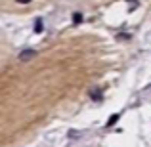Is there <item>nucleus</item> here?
Instances as JSON below:
<instances>
[{
	"label": "nucleus",
	"instance_id": "2",
	"mask_svg": "<svg viewBox=\"0 0 151 147\" xmlns=\"http://www.w3.org/2000/svg\"><path fill=\"white\" fill-rule=\"evenodd\" d=\"M90 96H92L94 101H101V90H100V88L92 90V92H90Z\"/></svg>",
	"mask_w": 151,
	"mask_h": 147
},
{
	"label": "nucleus",
	"instance_id": "1",
	"mask_svg": "<svg viewBox=\"0 0 151 147\" xmlns=\"http://www.w3.org/2000/svg\"><path fill=\"white\" fill-rule=\"evenodd\" d=\"M35 55H37V52H35V50H25V52L19 54V59H21V61H27V59L35 57Z\"/></svg>",
	"mask_w": 151,
	"mask_h": 147
},
{
	"label": "nucleus",
	"instance_id": "5",
	"mask_svg": "<svg viewBox=\"0 0 151 147\" xmlns=\"http://www.w3.org/2000/svg\"><path fill=\"white\" fill-rule=\"evenodd\" d=\"M73 21L75 23H81L82 21V14H73Z\"/></svg>",
	"mask_w": 151,
	"mask_h": 147
},
{
	"label": "nucleus",
	"instance_id": "6",
	"mask_svg": "<svg viewBox=\"0 0 151 147\" xmlns=\"http://www.w3.org/2000/svg\"><path fill=\"white\" fill-rule=\"evenodd\" d=\"M15 2H19V4H29L31 0H15Z\"/></svg>",
	"mask_w": 151,
	"mask_h": 147
},
{
	"label": "nucleus",
	"instance_id": "4",
	"mask_svg": "<svg viewBox=\"0 0 151 147\" xmlns=\"http://www.w3.org/2000/svg\"><path fill=\"white\" fill-rule=\"evenodd\" d=\"M117 120H119V115H113V117L109 118V122H107V126H113V124H115Z\"/></svg>",
	"mask_w": 151,
	"mask_h": 147
},
{
	"label": "nucleus",
	"instance_id": "3",
	"mask_svg": "<svg viewBox=\"0 0 151 147\" xmlns=\"http://www.w3.org/2000/svg\"><path fill=\"white\" fill-rule=\"evenodd\" d=\"M42 19L38 17V19H35V33H42Z\"/></svg>",
	"mask_w": 151,
	"mask_h": 147
}]
</instances>
